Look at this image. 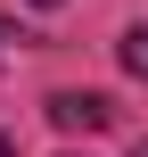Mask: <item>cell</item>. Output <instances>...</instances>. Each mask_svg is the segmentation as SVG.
Returning <instances> with one entry per match:
<instances>
[{
  "label": "cell",
  "instance_id": "2",
  "mask_svg": "<svg viewBox=\"0 0 148 157\" xmlns=\"http://www.w3.org/2000/svg\"><path fill=\"white\" fill-rule=\"evenodd\" d=\"M115 58H124V75H140V83H148V25L124 33V50H115Z\"/></svg>",
  "mask_w": 148,
  "mask_h": 157
},
{
  "label": "cell",
  "instance_id": "6",
  "mask_svg": "<svg viewBox=\"0 0 148 157\" xmlns=\"http://www.w3.org/2000/svg\"><path fill=\"white\" fill-rule=\"evenodd\" d=\"M41 8H58V0H41Z\"/></svg>",
  "mask_w": 148,
  "mask_h": 157
},
{
  "label": "cell",
  "instance_id": "3",
  "mask_svg": "<svg viewBox=\"0 0 148 157\" xmlns=\"http://www.w3.org/2000/svg\"><path fill=\"white\" fill-rule=\"evenodd\" d=\"M0 41H25V33H16V25H8V17H0Z\"/></svg>",
  "mask_w": 148,
  "mask_h": 157
},
{
  "label": "cell",
  "instance_id": "5",
  "mask_svg": "<svg viewBox=\"0 0 148 157\" xmlns=\"http://www.w3.org/2000/svg\"><path fill=\"white\" fill-rule=\"evenodd\" d=\"M132 157H148V141H132Z\"/></svg>",
  "mask_w": 148,
  "mask_h": 157
},
{
  "label": "cell",
  "instance_id": "4",
  "mask_svg": "<svg viewBox=\"0 0 148 157\" xmlns=\"http://www.w3.org/2000/svg\"><path fill=\"white\" fill-rule=\"evenodd\" d=\"M0 157H16V141H8V132H0Z\"/></svg>",
  "mask_w": 148,
  "mask_h": 157
},
{
  "label": "cell",
  "instance_id": "1",
  "mask_svg": "<svg viewBox=\"0 0 148 157\" xmlns=\"http://www.w3.org/2000/svg\"><path fill=\"white\" fill-rule=\"evenodd\" d=\"M49 124H58V132H107V124H115V99H99V91H58V99H49Z\"/></svg>",
  "mask_w": 148,
  "mask_h": 157
}]
</instances>
